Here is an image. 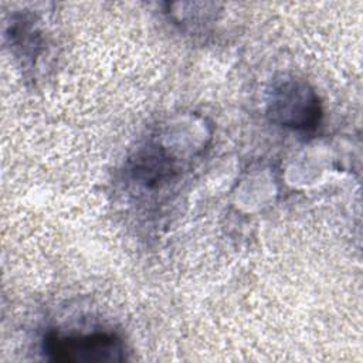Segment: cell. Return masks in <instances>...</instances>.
Instances as JSON below:
<instances>
[{
  "instance_id": "obj_1",
  "label": "cell",
  "mask_w": 363,
  "mask_h": 363,
  "mask_svg": "<svg viewBox=\"0 0 363 363\" xmlns=\"http://www.w3.org/2000/svg\"><path fill=\"white\" fill-rule=\"evenodd\" d=\"M272 122L295 129H315L322 118V106L316 92L303 81L285 78L272 86L268 102Z\"/></svg>"
},
{
  "instance_id": "obj_2",
  "label": "cell",
  "mask_w": 363,
  "mask_h": 363,
  "mask_svg": "<svg viewBox=\"0 0 363 363\" xmlns=\"http://www.w3.org/2000/svg\"><path fill=\"white\" fill-rule=\"evenodd\" d=\"M44 352L54 362L62 363H113L123 360L121 339L109 332L61 336L48 335Z\"/></svg>"
}]
</instances>
